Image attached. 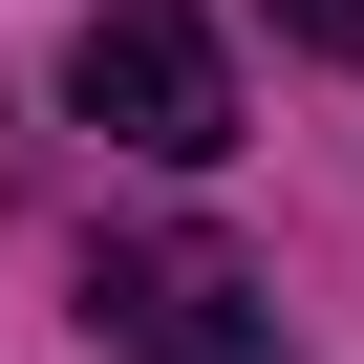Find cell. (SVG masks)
Returning <instances> with one entry per match:
<instances>
[{"label":"cell","instance_id":"7a4b0ae2","mask_svg":"<svg viewBox=\"0 0 364 364\" xmlns=\"http://www.w3.org/2000/svg\"><path fill=\"white\" fill-rule=\"evenodd\" d=\"M86 321L129 364H300L279 300H257V257H215V236H86Z\"/></svg>","mask_w":364,"mask_h":364},{"label":"cell","instance_id":"3957f363","mask_svg":"<svg viewBox=\"0 0 364 364\" xmlns=\"http://www.w3.org/2000/svg\"><path fill=\"white\" fill-rule=\"evenodd\" d=\"M279 43H321V65H364V0H279Z\"/></svg>","mask_w":364,"mask_h":364},{"label":"cell","instance_id":"6da1fadb","mask_svg":"<svg viewBox=\"0 0 364 364\" xmlns=\"http://www.w3.org/2000/svg\"><path fill=\"white\" fill-rule=\"evenodd\" d=\"M65 107L107 150H150V171H215L236 150V43L193 22V0H86L65 22Z\"/></svg>","mask_w":364,"mask_h":364}]
</instances>
